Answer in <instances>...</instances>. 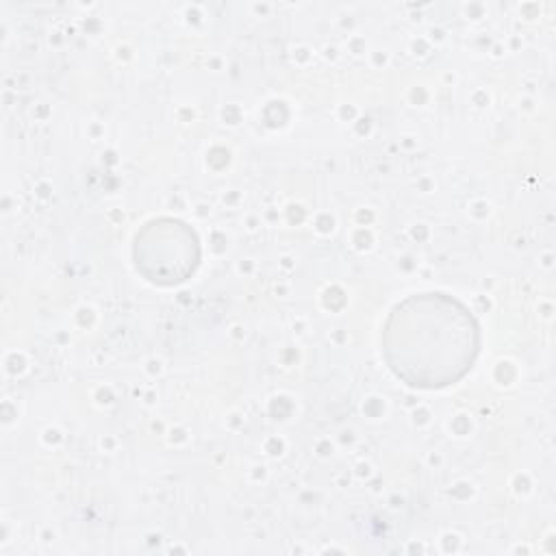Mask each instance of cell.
I'll list each match as a JSON object with an SVG mask.
<instances>
[{
  "label": "cell",
  "mask_w": 556,
  "mask_h": 556,
  "mask_svg": "<svg viewBox=\"0 0 556 556\" xmlns=\"http://www.w3.org/2000/svg\"><path fill=\"white\" fill-rule=\"evenodd\" d=\"M389 367L410 387L437 389L463 378L478 354L480 332L471 313L443 293L400 302L384 326Z\"/></svg>",
  "instance_id": "cell-1"
}]
</instances>
